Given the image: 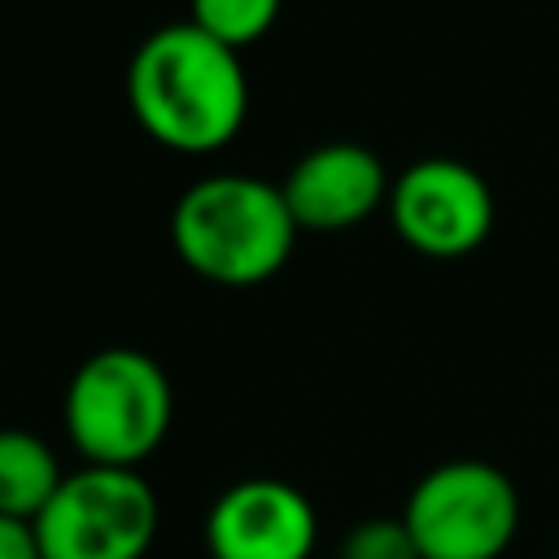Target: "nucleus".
Masks as SVG:
<instances>
[{
  "label": "nucleus",
  "mask_w": 559,
  "mask_h": 559,
  "mask_svg": "<svg viewBox=\"0 0 559 559\" xmlns=\"http://www.w3.org/2000/svg\"><path fill=\"white\" fill-rule=\"evenodd\" d=\"M127 105L162 148L214 153L240 131L249 83L236 48L192 22H170L144 35L131 52Z\"/></svg>",
  "instance_id": "f257e3e1"
},
{
  "label": "nucleus",
  "mask_w": 559,
  "mask_h": 559,
  "mask_svg": "<svg viewBox=\"0 0 559 559\" xmlns=\"http://www.w3.org/2000/svg\"><path fill=\"white\" fill-rule=\"evenodd\" d=\"M293 210L284 192L253 175H210L170 214V240L188 271L223 288L271 280L293 253Z\"/></svg>",
  "instance_id": "f03ea898"
},
{
  "label": "nucleus",
  "mask_w": 559,
  "mask_h": 559,
  "mask_svg": "<svg viewBox=\"0 0 559 559\" xmlns=\"http://www.w3.org/2000/svg\"><path fill=\"white\" fill-rule=\"evenodd\" d=\"M175 393L166 371L127 345L96 349L66 389V432L83 463L140 467L170 432Z\"/></svg>",
  "instance_id": "7ed1b4c3"
},
{
  "label": "nucleus",
  "mask_w": 559,
  "mask_h": 559,
  "mask_svg": "<svg viewBox=\"0 0 559 559\" xmlns=\"http://www.w3.org/2000/svg\"><path fill=\"white\" fill-rule=\"evenodd\" d=\"M402 524L419 559H502L520 533V489L485 459H450L415 480Z\"/></svg>",
  "instance_id": "20e7f679"
},
{
  "label": "nucleus",
  "mask_w": 559,
  "mask_h": 559,
  "mask_svg": "<svg viewBox=\"0 0 559 559\" xmlns=\"http://www.w3.org/2000/svg\"><path fill=\"white\" fill-rule=\"evenodd\" d=\"M44 559H144L157 537V493L135 467L83 463L35 520Z\"/></svg>",
  "instance_id": "39448f33"
},
{
  "label": "nucleus",
  "mask_w": 559,
  "mask_h": 559,
  "mask_svg": "<svg viewBox=\"0 0 559 559\" xmlns=\"http://www.w3.org/2000/svg\"><path fill=\"white\" fill-rule=\"evenodd\" d=\"M389 218L415 253L463 258L480 249L493 227V192L472 166L454 157H428L393 179Z\"/></svg>",
  "instance_id": "423d86ee"
},
{
  "label": "nucleus",
  "mask_w": 559,
  "mask_h": 559,
  "mask_svg": "<svg viewBox=\"0 0 559 559\" xmlns=\"http://www.w3.org/2000/svg\"><path fill=\"white\" fill-rule=\"evenodd\" d=\"M319 515L310 498L275 476L227 485L205 515L210 559H310Z\"/></svg>",
  "instance_id": "0eeeda50"
},
{
  "label": "nucleus",
  "mask_w": 559,
  "mask_h": 559,
  "mask_svg": "<svg viewBox=\"0 0 559 559\" xmlns=\"http://www.w3.org/2000/svg\"><path fill=\"white\" fill-rule=\"evenodd\" d=\"M389 188L393 183H389L380 157L349 140L310 148L280 183V192L293 210V223L310 227V231H341V227L362 223L367 214L380 210Z\"/></svg>",
  "instance_id": "6e6552de"
},
{
  "label": "nucleus",
  "mask_w": 559,
  "mask_h": 559,
  "mask_svg": "<svg viewBox=\"0 0 559 559\" xmlns=\"http://www.w3.org/2000/svg\"><path fill=\"white\" fill-rule=\"evenodd\" d=\"M66 472L44 437L26 428H0V515L35 524L52 493L61 489Z\"/></svg>",
  "instance_id": "1a4fd4ad"
},
{
  "label": "nucleus",
  "mask_w": 559,
  "mask_h": 559,
  "mask_svg": "<svg viewBox=\"0 0 559 559\" xmlns=\"http://www.w3.org/2000/svg\"><path fill=\"white\" fill-rule=\"evenodd\" d=\"M275 17H280V0H192L188 22L240 52L253 39H262Z\"/></svg>",
  "instance_id": "9d476101"
},
{
  "label": "nucleus",
  "mask_w": 559,
  "mask_h": 559,
  "mask_svg": "<svg viewBox=\"0 0 559 559\" xmlns=\"http://www.w3.org/2000/svg\"><path fill=\"white\" fill-rule=\"evenodd\" d=\"M336 559H419L402 515L397 520H362L341 537Z\"/></svg>",
  "instance_id": "9b49d317"
},
{
  "label": "nucleus",
  "mask_w": 559,
  "mask_h": 559,
  "mask_svg": "<svg viewBox=\"0 0 559 559\" xmlns=\"http://www.w3.org/2000/svg\"><path fill=\"white\" fill-rule=\"evenodd\" d=\"M0 559H44L39 537H35V524L4 520L0 515Z\"/></svg>",
  "instance_id": "f8f14e48"
}]
</instances>
